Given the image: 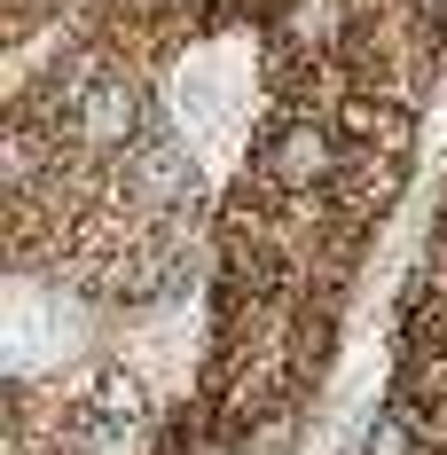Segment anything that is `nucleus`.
I'll use <instances>...</instances> for the list:
<instances>
[{
	"mask_svg": "<svg viewBox=\"0 0 447 455\" xmlns=\"http://www.w3.org/2000/svg\"><path fill=\"white\" fill-rule=\"evenodd\" d=\"M251 173H259V188H275V196L314 204V196H330L338 173H346V141H338L330 118H314V110H283V118H267L259 141H251Z\"/></svg>",
	"mask_w": 447,
	"mask_h": 455,
	"instance_id": "nucleus-1",
	"label": "nucleus"
},
{
	"mask_svg": "<svg viewBox=\"0 0 447 455\" xmlns=\"http://www.w3.org/2000/svg\"><path fill=\"white\" fill-rule=\"evenodd\" d=\"M354 455H424V424L416 409H377L361 424V448Z\"/></svg>",
	"mask_w": 447,
	"mask_h": 455,
	"instance_id": "nucleus-2",
	"label": "nucleus"
}]
</instances>
